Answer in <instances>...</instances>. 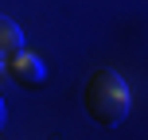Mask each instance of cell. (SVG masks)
<instances>
[{
  "label": "cell",
  "mask_w": 148,
  "mask_h": 140,
  "mask_svg": "<svg viewBox=\"0 0 148 140\" xmlns=\"http://www.w3.org/2000/svg\"><path fill=\"white\" fill-rule=\"evenodd\" d=\"M82 101H86V113L97 125L113 128V125H121L129 117V101L133 97H129V86H125V78L117 70H94L86 89H82Z\"/></svg>",
  "instance_id": "6da1fadb"
},
{
  "label": "cell",
  "mask_w": 148,
  "mask_h": 140,
  "mask_svg": "<svg viewBox=\"0 0 148 140\" xmlns=\"http://www.w3.org/2000/svg\"><path fill=\"white\" fill-rule=\"evenodd\" d=\"M4 74L16 82V86H23V89H31V86H43L47 82V66H43V59L39 55H31V51H16V55H8L4 59Z\"/></svg>",
  "instance_id": "7a4b0ae2"
},
{
  "label": "cell",
  "mask_w": 148,
  "mask_h": 140,
  "mask_svg": "<svg viewBox=\"0 0 148 140\" xmlns=\"http://www.w3.org/2000/svg\"><path fill=\"white\" fill-rule=\"evenodd\" d=\"M23 47V31L16 27L8 16H0V59H8V55H16Z\"/></svg>",
  "instance_id": "3957f363"
},
{
  "label": "cell",
  "mask_w": 148,
  "mask_h": 140,
  "mask_svg": "<svg viewBox=\"0 0 148 140\" xmlns=\"http://www.w3.org/2000/svg\"><path fill=\"white\" fill-rule=\"evenodd\" d=\"M0 128H4V101H0Z\"/></svg>",
  "instance_id": "277c9868"
},
{
  "label": "cell",
  "mask_w": 148,
  "mask_h": 140,
  "mask_svg": "<svg viewBox=\"0 0 148 140\" xmlns=\"http://www.w3.org/2000/svg\"><path fill=\"white\" fill-rule=\"evenodd\" d=\"M0 74H4V59H0Z\"/></svg>",
  "instance_id": "5b68a950"
}]
</instances>
